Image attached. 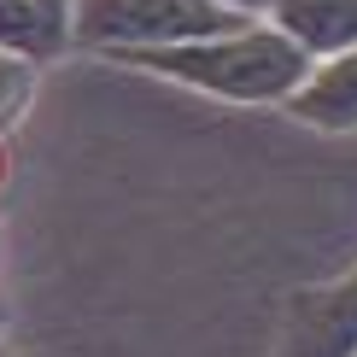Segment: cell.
Instances as JSON below:
<instances>
[{"label": "cell", "mask_w": 357, "mask_h": 357, "mask_svg": "<svg viewBox=\"0 0 357 357\" xmlns=\"http://www.w3.org/2000/svg\"><path fill=\"white\" fill-rule=\"evenodd\" d=\"M241 24H252V18H234L211 0H77V47L106 53V59L229 36Z\"/></svg>", "instance_id": "obj_2"}, {"label": "cell", "mask_w": 357, "mask_h": 357, "mask_svg": "<svg viewBox=\"0 0 357 357\" xmlns=\"http://www.w3.org/2000/svg\"><path fill=\"white\" fill-rule=\"evenodd\" d=\"M0 334H6V299H0Z\"/></svg>", "instance_id": "obj_10"}, {"label": "cell", "mask_w": 357, "mask_h": 357, "mask_svg": "<svg viewBox=\"0 0 357 357\" xmlns=\"http://www.w3.org/2000/svg\"><path fill=\"white\" fill-rule=\"evenodd\" d=\"M281 112L310 123V129H322V135H351L357 129V47L334 53V59H317L310 77L299 82V94Z\"/></svg>", "instance_id": "obj_5"}, {"label": "cell", "mask_w": 357, "mask_h": 357, "mask_svg": "<svg viewBox=\"0 0 357 357\" xmlns=\"http://www.w3.org/2000/svg\"><path fill=\"white\" fill-rule=\"evenodd\" d=\"M275 357H357V270L293 293Z\"/></svg>", "instance_id": "obj_3"}, {"label": "cell", "mask_w": 357, "mask_h": 357, "mask_svg": "<svg viewBox=\"0 0 357 357\" xmlns=\"http://www.w3.org/2000/svg\"><path fill=\"white\" fill-rule=\"evenodd\" d=\"M77 47V0H0V53L29 65Z\"/></svg>", "instance_id": "obj_4"}, {"label": "cell", "mask_w": 357, "mask_h": 357, "mask_svg": "<svg viewBox=\"0 0 357 357\" xmlns=\"http://www.w3.org/2000/svg\"><path fill=\"white\" fill-rule=\"evenodd\" d=\"M36 77H41V65H29V59H18V53H0V129L18 123V117L29 112Z\"/></svg>", "instance_id": "obj_7"}, {"label": "cell", "mask_w": 357, "mask_h": 357, "mask_svg": "<svg viewBox=\"0 0 357 357\" xmlns=\"http://www.w3.org/2000/svg\"><path fill=\"white\" fill-rule=\"evenodd\" d=\"M0 182H6V141H0Z\"/></svg>", "instance_id": "obj_9"}, {"label": "cell", "mask_w": 357, "mask_h": 357, "mask_svg": "<svg viewBox=\"0 0 357 357\" xmlns=\"http://www.w3.org/2000/svg\"><path fill=\"white\" fill-rule=\"evenodd\" d=\"M112 65L153 70L165 82L199 88V94L229 100V106H287L317 59L299 41H287L270 18H252L241 29H229V36L182 41V47H158V53H129V59H112Z\"/></svg>", "instance_id": "obj_1"}, {"label": "cell", "mask_w": 357, "mask_h": 357, "mask_svg": "<svg viewBox=\"0 0 357 357\" xmlns=\"http://www.w3.org/2000/svg\"><path fill=\"white\" fill-rule=\"evenodd\" d=\"M211 6L234 12V18H270V12H275V0H211Z\"/></svg>", "instance_id": "obj_8"}, {"label": "cell", "mask_w": 357, "mask_h": 357, "mask_svg": "<svg viewBox=\"0 0 357 357\" xmlns=\"http://www.w3.org/2000/svg\"><path fill=\"white\" fill-rule=\"evenodd\" d=\"M270 24L299 41L310 59H334L357 47V0H275Z\"/></svg>", "instance_id": "obj_6"}, {"label": "cell", "mask_w": 357, "mask_h": 357, "mask_svg": "<svg viewBox=\"0 0 357 357\" xmlns=\"http://www.w3.org/2000/svg\"><path fill=\"white\" fill-rule=\"evenodd\" d=\"M0 357H12V351H0Z\"/></svg>", "instance_id": "obj_11"}]
</instances>
